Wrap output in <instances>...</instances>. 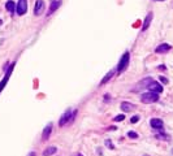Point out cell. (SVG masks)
I'll return each mask as SVG.
<instances>
[{
	"label": "cell",
	"instance_id": "1",
	"mask_svg": "<svg viewBox=\"0 0 173 156\" xmlns=\"http://www.w3.org/2000/svg\"><path fill=\"white\" fill-rule=\"evenodd\" d=\"M129 63H130V54H129V51H125L124 55L121 56L118 64H117V69H116L117 73L118 74L124 73L126 69H128V66H129Z\"/></svg>",
	"mask_w": 173,
	"mask_h": 156
},
{
	"label": "cell",
	"instance_id": "2",
	"mask_svg": "<svg viewBox=\"0 0 173 156\" xmlns=\"http://www.w3.org/2000/svg\"><path fill=\"white\" fill-rule=\"evenodd\" d=\"M76 116H77V111L72 112V109H66V111L64 112V113L61 115V117H60V120H59V125H60V126L66 125L71 120H74Z\"/></svg>",
	"mask_w": 173,
	"mask_h": 156
},
{
	"label": "cell",
	"instance_id": "3",
	"mask_svg": "<svg viewBox=\"0 0 173 156\" xmlns=\"http://www.w3.org/2000/svg\"><path fill=\"white\" fill-rule=\"evenodd\" d=\"M141 100H142V103H144V104H152V103H156V101H159V94H156V92H151V91L144 92V94L141 95Z\"/></svg>",
	"mask_w": 173,
	"mask_h": 156
},
{
	"label": "cell",
	"instance_id": "4",
	"mask_svg": "<svg viewBox=\"0 0 173 156\" xmlns=\"http://www.w3.org/2000/svg\"><path fill=\"white\" fill-rule=\"evenodd\" d=\"M14 63H12V64H9V66L7 68V70H5V75L3 77V80L0 81V94H2V91H3V89L7 86V83H8V81H9V78H11V75H12V72H13V68H14Z\"/></svg>",
	"mask_w": 173,
	"mask_h": 156
},
{
	"label": "cell",
	"instance_id": "5",
	"mask_svg": "<svg viewBox=\"0 0 173 156\" xmlns=\"http://www.w3.org/2000/svg\"><path fill=\"white\" fill-rule=\"evenodd\" d=\"M16 12L18 16H24L28 12V0H18L16 4Z\"/></svg>",
	"mask_w": 173,
	"mask_h": 156
},
{
	"label": "cell",
	"instance_id": "6",
	"mask_svg": "<svg viewBox=\"0 0 173 156\" xmlns=\"http://www.w3.org/2000/svg\"><path fill=\"white\" fill-rule=\"evenodd\" d=\"M45 12V0H37L34 5V16H40Z\"/></svg>",
	"mask_w": 173,
	"mask_h": 156
},
{
	"label": "cell",
	"instance_id": "7",
	"mask_svg": "<svg viewBox=\"0 0 173 156\" xmlns=\"http://www.w3.org/2000/svg\"><path fill=\"white\" fill-rule=\"evenodd\" d=\"M147 89H149V91H151V92H156V94H160V92H163V86L159 83V82H156V81H152V82H150V85L147 86Z\"/></svg>",
	"mask_w": 173,
	"mask_h": 156
},
{
	"label": "cell",
	"instance_id": "8",
	"mask_svg": "<svg viewBox=\"0 0 173 156\" xmlns=\"http://www.w3.org/2000/svg\"><path fill=\"white\" fill-rule=\"evenodd\" d=\"M51 133H52V122L47 124V125H46V127L43 129V133H42V141H43V142L48 141V138H50Z\"/></svg>",
	"mask_w": 173,
	"mask_h": 156
},
{
	"label": "cell",
	"instance_id": "9",
	"mask_svg": "<svg viewBox=\"0 0 173 156\" xmlns=\"http://www.w3.org/2000/svg\"><path fill=\"white\" fill-rule=\"evenodd\" d=\"M60 5H61V0H55V2H51V5L48 8V12H47V16H51L54 12H56Z\"/></svg>",
	"mask_w": 173,
	"mask_h": 156
},
{
	"label": "cell",
	"instance_id": "10",
	"mask_svg": "<svg viewBox=\"0 0 173 156\" xmlns=\"http://www.w3.org/2000/svg\"><path fill=\"white\" fill-rule=\"evenodd\" d=\"M172 49L170 44H168V43H163V44H159L156 48H155V52L156 54H167V52H169Z\"/></svg>",
	"mask_w": 173,
	"mask_h": 156
},
{
	"label": "cell",
	"instance_id": "11",
	"mask_svg": "<svg viewBox=\"0 0 173 156\" xmlns=\"http://www.w3.org/2000/svg\"><path fill=\"white\" fill-rule=\"evenodd\" d=\"M152 18H154V13H152V12H150L149 14L146 16V18H144V21H143V25H142V31H146L147 29L150 28V23H151Z\"/></svg>",
	"mask_w": 173,
	"mask_h": 156
},
{
	"label": "cell",
	"instance_id": "12",
	"mask_svg": "<svg viewBox=\"0 0 173 156\" xmlns=\"http://www.w3.org/2000/svg\"><path fill=\"white\" fill-rule=\"evenodd\" d=\"M150 125H151L155 130H161V129H163V126H164V124H163V120H160V118H151V121H150Z\"/></svg>",
	"mask_w": 173,
	"mask_h": 156
},
{
	"label": "cell",
	"instance_id": "13",
	"mask_svg": "<svg viewBox=\"0 0 173 156\" xmlns=\"http://www.w3.org/2000/svg\"><path fill=\"white\" fill-rule=\"evenodd\" d=\"M120 108H121L123 112H130V111L135 109V104L129 103V101H123V103H121V106H120Z\"/></svg>",
	"mask_w": 173,
	"mask_h": 156
},
{
	"label": "cell",
	"instance_id": "14",
	"mask_svg": "<svg viewBox=\"0 0 173 156\" xmlns=\"http://www.w3.org/2000/svg\"><path fill=\"white\" fill-rule=\"evenodd\" d=\"M113 75H115V70H109V72H108V73H107V74L104 75V78H103V80L100 81V83H99V85H100V86L106 85V83H107L108 81H111L112 78H113Z\"/></svg>",
	"mask_w": 173,
	"mask_h": 156
},
{
	"label": "cell",
	"instance_id": "15",
	"mask_svg": "<svg viewBox=\"0 0 173 156\" xmlns=\"http://www.w3.org/2000/svg\"><path fill=\"white\" fill-rule=\"evenodd\" d=\"M56 151H57V148H56L55 146H50V147H47L45 151H43V156H51V155L56 153Z\"/></svg>",
	"mask_w": 173,
	"mask_h": 156
},
{
	"label": "cell",
	"instance_id": "16",
	"mask_svg": "<svg viewBox=\"0 0 173 156\" xmlns=\"http://www.w3.org/2000/svg\"><path fill=\"white\" fill-rule=\"evenodd\" d=\"M5 9L8 12H11V13H14V11H16V3L12 2V0H8L7 4H5Z\"/></svg>",
	"mask_w": 173,
	"mask_h": 156
},
{
	"label": "cell",
	"instance_id": "17",
	"mask_svg": "<svg viewBox=\"0 0 173 156\" xmlns=\"http://www.w3.org/2000/svg\"><path fill=\"white\" fill-rule=\"evenodd\" d=\"M152 81H154V80H152L151 77H147V78H144L143 81H141L139 83H138V86H142V87L147 89V86H149V85H150V82H152Z\"/></svg>",
	"mask_w": 173,
	"mask_h": 156
},
{
	"label": "cell",
	"instance_id": "18",
	"mask_svg": "<svg viewBox=\"0 0 173 156\" xmlns=\"http://www.w3.org/2000/svg\"><path fill=\"white\" fill-rule=\"evenodd\" d=\"M156 137V139H160V141H170V137L168 135V134H165V133H160V134H156L155 135Z\"/></svg>",
	"mask_w": 173,
	"mask_h": 156
},
{
	"label": "cell",
	"instance_id": "19",
	"mask_svg": "<svg viewBox=\"0 0 173 156\" xmlns=\"http://www.w3.org/2000/svg\"><path fill=\"white\" fill-rule=\"evenodd\" d=\"M104 143H106V146H107V148H109V150H115V144L112 143L111 139H106Z\"/></svg>",
	"mask_w": 173,
	"mask_h": 156
},
{
	"label": "cell",
	"instance_id": "20",
	"mask_svg": "<svg viewBox=\"0 0 173 156\" xmlns=\"http://www.w3.org/2000/svg\"><path fill=\"white\" fill-rule=\"evenodd\" d=\"M123 120H125V116H124V115H117V116L113 118L115 122H121Z\"/></svg>",
	"mask_w": 173,
	"mask_h": 156
},
{
	"label": "cell",
	"instance_id": "21",
	"mask_svg": "<svg viewBox=\"0 0 173 156\" xmlns=\"http://www.w3.org/2000/svg\"><path fill=\"white\" fill-rule=\"evenodd\" d=\"M128 137H129V138H132V139H137V138L139 137V135H138L135 132H129V133H128Z\"/></svg>",
	"mask_w": 173,
	"mask_h": 156
},
{
	"label": "cell",
	"instance_id": "22",
	"mask_svg": "<svg viewBox=\"0 0 173 156\" xmlns=\"http://www.w3.org/2000/svg\"><path fill=\"white\" fill-rule=\"evenodd\" d=\"M138 121H139V116H133V117L130 118V122H132V124H137Z\"/></svg>",
	"mask_w": 173,
	"mask_h": 156
},
{
	"label": "cell",
	"instance_id": "23",
	"mask_svg": "<svg viewBox=\"0 0 173 156\" xmlns=\"http://www.w3.org/2000/svg\"><path fill=\"white\" fill-rule=\"evenodd\" d=\"M159 80H160V82H161V83H164V85H167V83H168V80H167L165 77H163V75H160V77H159Z\"/></svg>",
	"mask_w": 173,
	"mask_h": 156
},
{
	"label": "cell",
	"instance_id": "24",
	"mask_svg": "<svg viewBox=\"0 0 173 156\" xmlns=\"http://www.w3.org/2000/svg\"><path fill=\"white\" fill-rule=\"evenodd\" d=\"M109 98H111V95H109V94H104V101H106V103L109 101Z\"/></svg>",
	"mask_w": 173,
	"mask_h": 156
},
{
	"label": "cell",
	"instance_id": "25",
	"mask_svg": "<svg viewBox=\"0 0 173 156\" xmlns=\"http://www.w3.org/2000/svg\"><path fill=\"white\" fill-rule=\"evenodd\" d=\"M159 69H160V70H165V65H159Z\"/></svg>",
	"mask_w": 173,
	"mask_h": 156
},
{
	"label": "cell",
	"instance_id": "26",
	"mask_svg": "<svg viewBox=\"0 0 173 156\" xmlns=\"http://www.w3.org/2000/svg\"><path fill=\"white\" fill-rule=\"evenodd\" d=\"M28 156H37V153L34 152V151H31V152H29V153H28Z\"/></svg>",
	"mask_w": 173,
	"mask_h": 156
},
{
	"label": "cell",
	"instance_id": "27",
	"mask_svg": "<svg viewBox=\"0 0 173 156\" xmlns=\"http://www.w3.org/2000/svg\"><path fill=\"white\" fill-rule=\"evenodd\" d=\"M73 156H83V155H82V153H80V152H77V153H74Z\"/></svg>",
	"mask_w": 173,
	"mask_h": 156
},
{
	"label": "cell",
	"instance_id": "28",
	"mask_svg": "<svg viewBox=\"0 0 173 156\" xmlns=\"http://www.w3.org/2000/svg\"><path fill=\"white\" fill-rule=\"evenodd\" d=\"M3 25V20H0V26H2Z\"/></svg>",
	"mask_w": 173,
	"mask_h": 156
},
{
	"label": "cell",
	"instance_id": "29",
	"mask_svg": "<svg viewBox=\"0 0 173 156\" xmlns=\"http://www.w3.org/2000/svg\"><path fill=\"white\" fill-rule=\"evenodd\" d=\"M155 2H164V0H155Z\"/></svg>",
	"mask_w": 173,
	"mask_h": 156
},
{
	"label": "cell",
	"instance_id": "30",
	"mask_svg": "<svg viewBox=\"0 0 173 156\" xmlns=\"http://www.w3.org/2000/svg\"><path fill=\"white\" fill-rule=\"evenodd\" d=\"M142 156H150V155H142Z\"/></svg>",
	"mask_w": 173,
	"mask_h": 156
},
{
	"label": "cell",
	"instance_id": "31",
	"mask_svg": "<svg viewBox=\"0 0 173 156\" xmlns=\"http://www.w3.org/2000/svg\"><path fill=\"white\" fill-rule=\"evenodd\" d=\"M51 2H55V0H51Z\"/></svg>",
	"mask_w": 173,
	"mask_h": 156
}]
</instances>
